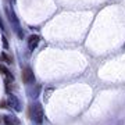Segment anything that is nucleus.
<instances>
[{"label": "nucleus", "instance_id": "nucleus-1", "mask_svg": "<svg viewBox=\"0 0 125 125\" xmlns=\"http://www.w3.org/2000/svg\"><path fill=\"white\" fill-rule=\"evenodd\" d=\"M31 118L36 124H42L43 122V108L39 103H36L31 107Z\"/></svg>", "mask_w": 125, "mask_h": 125}, {"label": "nucleus", "instance_id": "nucleus-2", "mask_svg": "<svg viewBox=\"0 0 125 125\" xmlns=\"http://www.w3.org/2000/svg\"><path fill=\"white\" fill-rule=\"evenodd\" d=\"M35 79V76H33V72H32L31 68H24L22 70V81L24 83H32Z\"/></svg>", "mask_w": 125, "mask_h": 125}, {"label": "nucleus", "instance_id": "nucleus-3", "mask_svg": "<svg viewBox=\"0 0 125 125\" xmlns=\"http://www.w3.org/2000/svg\"><path fill=\"white\" fill-rule=\"evenodd\" d=\"M39 36L38 35H31L29 38H28V47H29V50L31 52H33V50L36 49V46L39 45Z\"/></svg>", "mask_w": 125, "mask_h": 125}, {"label": "nucleus", "instance_id": "nucleus-4", "mask_svg": "<svg viewBox=\"0 0 125 125\" xmlns=\"http://www.w3.org/2000/svg\"><path fill=\"white\" fill-rule=\"evenodd\" d=\"M9 106L14 110H17V111H21V104L18 102V99L15 96H10L9 97Z\"/></svg>", "mask_w": 125, "mask_h": 125}, {"label": "nucleus", "instance_id": "nucleus-5", "mask_svg": "<svg viewBox=\"0 0 125 125\" xmlns=\"http://www.w3.org/2000/svg\"><path fill=\"white\" fill-rule=\"evenodd\" d=\"M0 74H4L6 75V82H13V75H11V72H10V70L7 67H4V65H1V64H0Z\"/></svg>", "mask_w": 125, "mask_h": 125}, {"label": "nucleus", "instance_id": "nucleus-6", "mask_svg": "<svg viewBox=\"0 0 125 125\" xmlns=\"http://www.w3.org/2000/svg\"><path fill=\"white\" fill-rule=\"evenodd\" d=\"M4 125H20V120L15 118V117L6 115L4 117Z\"/></svg>", "mask_w": 125, "mask_h": 125}, {"label": "nucleus", "instance_id": "nucleus-7", "mask_svg": "<svg viewBox=\"0 0 125 125\" xmlns=\"http://www.w3.org/2000/svg\"><path fill=\"white\" fill-rule=\"evenodd\" d=\"M0 60H1V61H4V62H7V64H11V62H13V58L9 57L6 53H1V54H0Z\"/></svg>", "mask_w": 125, "mask_h": 125}, {"label": "nucleus", "instance_id": "nucleus-8", "mask_svg": "<svg viewBox=\"0 0 125 125\" xmlns=\"http://www.w3.org/2000/svg\"><path fill=\"white\" fill-rule=\"evenodd\" d=\"M4 107H6V102L1 100V102H0V108H4Z\"/></svg>", "mask_w": 125, "mask_h": 125}, {"label": "nucleus", "instance_id": "nucleus-9", "mask_svg": "<svg viewBox=\"0 0 125 125\" xmlns=\"http://www.w3.org/2000/svg\"><path fill=\"white\" fill-rule=\"evenodd\" d=\"M3 45H4V47H6V49L9 47V43H7V40H6V38H3Z\"/></svg>", "mask_w": 125, "mask_h": 125}]
</instances>
